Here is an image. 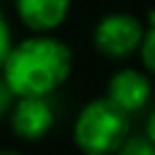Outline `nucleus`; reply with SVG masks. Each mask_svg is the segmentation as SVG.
Returning a JSON list of instances; mask_svg holds the SVG:
<instances>
[{
	"label": "nucleus",
	"instance_id": "nucleus-5",
	"mask_svg": "<svg viewBox=\"0 0 155 155\" xmlns=\"http://www.w3.org/2000/svg\"><path fill=\"white\" fill-rule=\"evenodd\" d=\"M107 99H111L121 111L126 114H136L140 111L148 99H150V82L143 73L133 70V68H126V70H119L114 73V78L109 80V87H107Z\"/></svg>",
	"mask_w": 155,
	"mask_h": 155
},
{
	"label": "nucleus",
	"instance_id": "nucleus-7",
	"mask_svg": "<svg viewBox=\"0 0 155 155\" xmlns=\"http://www.w3.org/2000/svg\"><path fill=\"white\" fill-rule=\"evenodd\" d=\"M114 155H155V143L148 136H126Z\"/></svg>",
	"mask_w": 155,
	"mask_h": 155
},
{
	"label": "nucleus",
	"instance_id": "nucleus-10",
	"mask_svg": "<svg viewBox=\"0 0 155 155\" xmlns=\"http://www.w3.org/2000/svg\"><path fill=\"white\" fill-rule=\"evenodd\" d=\"M12 104H15V92L7 85V80L0 75V116H5L12 109Z\"/></svg>",
	"mask_w": 155,
	"mask_h": 155
},
{
	"label": "nucleus",
	"instance_id": "nucleus-4",
	"mask_svg": "<svg viewBox=\"0 0 155 155\" xmlns=\"http://www.w3.org/2000/svg\"><path fill=\"white\" fill-rule=\"evenodd\" d=\"M56 121V109L48 94H29L19 97L12 104V128L24 140L44 138Z\"/></svg>",
	"mask_w": 155,
	"mask_h": 155
},
{
	"label": "nucleus",
	"instance_id": "nucleus-3",
	"mask_svg": "<svg viewBox=\"0 0 155 155\" xmlns=\"http://www.w3.org/2000/svg\"><path fill=\"white\" fill-rule=\"evenodd\" d=\"M143 24L126 12H111L99 19L94 29V46L109 58H126L143 41Z\"/></svg>",
	"mask_w": 155,
	"mask_h": 155
},
{
	"label": "nucleus",
	"instance_id": "nucleus-2",
	"mask_svg": "<svg viewBox=\"0 0 155 155\" xmlns=\"http://www.w3.org/2000/svg\"><path fill=\"white\" fill-rule=\"evenodd\" d=\"M128 114L111 99H94L82 107L75 121V143L85 155H114L128 136Z\"/></svg>",
	"mask_w": 155,
	"mask_h": 155
},
{
	"label": "nucleus",
	"instance_id": "nucleus-11",
	"mask_svg": "<svg viewBox=\"0 0 155 155\" xmlns=\"http://www.w3.org/2000/svg\"><path fill=\"white\" fill-rule=\"evenodd\" d=\"M145 136H148V138L155 143V111L148 116V124H145Z\"/></svg>",
	"mask_w": 155,
	"mask_h": 155
},
{
	"label": "nucleus",
	"instance_id": "nucleus-6",
	"mask_svg": "<svg viewBox=\"0 0 155 155\" xmlns=\"http://www.w3.org/2000/svg\"><path fill=\"white\" fill-rule=\"evenodd\" d=\"M17 15L34 31H51L63 24L70 10V0H15Z\"/></svg>",
	"mask_w": 155,
	"mask_h": 155
},
{
	"label": "nucleus",
	"instance_id": "nucleus-1",
	"mask_svg": "<svg viewBox=\"0 0 155 155\" xmlns=\"http://www.w3.org/2000/svg\"><path fill=\"white\" fill-rule=\"evenodd\" d=\"M73 53L53 36H31L12 46L5 63L2 78L12 87L15 97L51 94L70 75Z\"/></svg>",
	"mask_w": 155,
	"mask_h": 155
},
{
	"label": "nucleus",
	"instance_id": "nucleus-9",
	"mask_svg": "<svg viewBox=\"0 0 155 155\" xmlns=\"http://www.w3.org/2000/svg\"><path fill=\"white\" fill-rule=\"evenodd\" d=\"M10 48H12V34H10V27L5 22V15L0 12V68H2Z\"/></svg>",
	"mask_w": 155,
	"mask_h": 155
},
{
	"label": "nucleus",
	"instance_id": "nucleus-8",
	"mask_svg": "<svg viewBox=\"0 0 155 155\" xmlns=\"http://www.w3.org/2000/svg\"><path fill=\"white\" fill-rule=\"evenodd\" d=\"M140 56L150 73H155V27H150L140 41Z\"/></svg>",
	"mask_w": 155,
	"mask_h": 155
},
{
	"label": "nucleus",
	"instance_id": "nucleus-12",
	"mask_svg": "<svg viewBox=\"0 0 155 155\" xmlns=\"http://www.w3.org/2000/svg\"><path fill=\"white\" fill-rule=\"evenodd\" d=\"M0 155H19V153H12V150H0Z\"/></svg>",
	"mask_w": 155,
	"mask_h": 155
}]
</instances>
